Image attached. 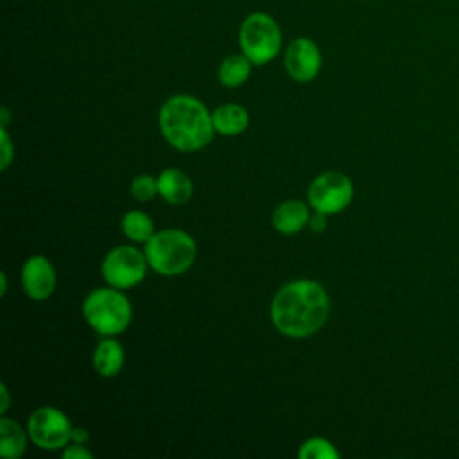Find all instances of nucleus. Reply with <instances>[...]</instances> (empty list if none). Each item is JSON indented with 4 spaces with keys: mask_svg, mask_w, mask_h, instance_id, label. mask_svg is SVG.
I'll list each match as a JSON object with an SVG mask.
<instances>
[{
    "mask_svg": "<svg viewBox=\"0 0 459 459\" xmlns=\"http://www.w3.org/2000/svg\"><path fill=\"white\" fill-rule=\"evenodd\" d=\"M281 43V29L269 13L253 11L238 27L240 52L249 57L253 65H265L273 61L280 54Z\"/></svg>",
    "mask_w": 459,
    "mask_h": 459,
    "instance_id": "obj_4",
    "label": "nucleus"
},
{
    "mask_svg": "<svg viewBox=\"0 0 459 459\" xmlns=\"http://www.w3.org/2000/svg\"><path fill=\"white\" fill-rule=\"evenodd\" d=\"M160 127L170 145L179 151L204 147L215 131L206 106L192 95H174L160 111Z\"/></svg>",
    "mask_w": 459,
    "mask_h": 459,
    "instance_id": "obj_2",
    "label": "nucleus"
},
{
    "mask_svg": "<svg viewBox=\"0 0 459 459\" xmlns=\"http://www.w3.org/2000/svg\"><path fill=\"white\" fill-rule=\"evenodd\" d=\"M122 231L127 238L134 242H147L154 235V224L147 213L133 210L124 215Z\"/></svg>",
    "mask_w": 459,
    "mask_h": 459,
    "instance_id": "obj_17",
    "label": "nucleus"
},
{
    "mask_svg": "<svg viewBox=\"0 0 459 459\" xmlns=\"http://www.w3.org/2000/svg\"><path fill=\"white\" fill-rule=\"evenodd\" d=\"M0 278H2V289H0V292L5 294V290H7V276H5V273H0Z\"/></svg>",
    "mask_w": 459,
    "mask_h": 459,
    "instance_id": "obj_26",
    "label": "nucleus"
},
{
    "mask_svg": "<svg viewBox=\"0 0 459 459\" xmlns=\"http://www.w3.org/2000/svg\"><path fill=\"white\" fill-rule=\"evenodd\" d=\"M156 181L158 192L167 203L183 204L192 197V181L185 172L178 169L163 170Z\"/></svg>",
    "mask_w": 459,
    "mask_h": 459,
    "instance_id": "obj_11",
    "label": "nucleus"
},
{
    "mask_svg": "<svg viewBox=\"0 0 459 459\" xmlns=\"http://www.w3.org/2000/svg\"><path fill=\"white\" fill-rule=\"evenodd\" d=\"M0 391H2V405H0V411L5 412L7 407H9V393H7V387L2 384L0 385Z\"/></svg>",
    "mask_w": 459,
    "mask_h": 459,
    "instance_id": "obj_24",
    "label": "nucleus"
},
{
    "mask_svg": "<svg viewBox=\"0 0 459 459\" xmlns=\"http://www.w3.org/2000/svg\"><path fill=\"white\" fill-rule=\"evenodd\" d=\"M25 432L9 418L0 420V452L7 459H16L25 450Z\"/></svg>",
    "mask_w": 459,
    "mask_h": 459,
    "instance_id": "obj_16",
    "label": "nucleus"
},
{
    "mask_svg": "<svg viewBox=\"0 0 459 459\" xmlns=\"http://www.w3.org/2000/svg\"><path fill=\"white\" fill-rule=\"evenodd\" d=\"M353 197L351 181L341 172H325L316 178L308 188V201L314 210L337 213L344 210Z\"/></svg>",
    "mask_w": 459,
    "mask_h": 459,
    "instance_id": "obj_8",
    "label": "nucleus"
},
{
    "mask_svg": "<svg viewBox=\"0 0 459 459\" xmlns=\"http://www.w3.org/2000/svg\"><path fill=\"white\" fill-rule=\"evenodd\" d=\"M0 138H2V160H0V167L7 169V165L13 160V143L9 140V134L5 131V127H0Z\"/></svg>",
    "mask_w": 459,
    "mask_h": 459,
    "instance_id": "obj_20",
    "label": "nucleus"
},
{
    "mask_svg": "<svg viewBox=\"0 0 459 459\" xmlns=\"http://www.w3.org/2000/svg\"><path fill=\"white\" fill-rule=\"evenodd\" d=\"M63 457H65V459H91L93 455H91V452H88L81 443H75V445L65 448Z\"/></svg>",
    "mask_w": 459,
    "mask_h": 459,
    "instance_id": "obj_21",
    "label": "nucleus"
},
{
    "mask_svg": "<svg viewBox=\"0 0 459 459\" xmlns=\"http://www.w3.org/2000/svg\"><path fill=\"white\" fill-rule=\"evenodd\" d=\"M158 192V181L151 176H136L131 183V194L138 201H149Z\"/></svg>",
    "mask_w": 459,
    "mask_h": 459,
    "instance_id": "obj_19",
    "label": "nucleus"
},
{
    "mask_svg": "<svg viewBox=\"0 0 459 459\" xmlns=\"http://www.w3.org/2000/svg\"><path fill=\"white\" fill-rule=\"evenodd\" d=\"M9 120H11V117H9V111H7V108H4V109H2V127H5Z\"/></svg>",
    "mask_w": 459,
    "mask_h": 459,
    "instance_id": "obj_25",
    "label": "nucleus"
},
{
    "mask_svg": "<svg viewBox=\"0 0 459 459\" xmlns=\"http://www.w3.org/2000/svg\"><path fill=\"white\" fill-rule=\"evenodd\" d=\"M29 436L39 448L57 450L72 439V425L61 411L41 407L29 418Z\"/></svg>",
    "mask_w": 459,
    "mask_h": 459,
    "instance_id": "obj_7",
    "label": "nucleus"
},
{
    "mask_svg": "<svg viewBox=\"0 0 459 459\" xmlns=\"http://www.w3.org/2000/svg\"><path fill=\"white\" fill-rule=\"evenodd\" d=\"M124 364V350L115 339L100 341L93 353V366L102 377H115Z\"/></svg>",
    "mask_w": 459,
    "mask_h": 459,
    "instance_id": "obj_15",
    "label": "nucleus"
},
{
    "mask_svg": "<svg viewBox=\"0 0 459 459\" xmlns=\"http://www.w3.org/2000/svg\"><path fill=\"white\" fill-rule=\"evenodd\" d=\"M86 439H88V432H86V429H82V427H75V429H72V441L74 443H86Z\"/></svg>",
    "mask_w": 459,
    "mask_h": 459,
    "instance_id": "obj_23",
    "label": "nucleus"
},
{
    "mask_svg": "<svg viewBox=\"0 0 459 459\" xmlns=\"http://www.w3.org/2000/svg\"><path fill=\"white\" fill-rule=\"evenodd\" d=\"M330 301L325 289L310 280L283 285L271 305V319L280 333L287 337H307L326 321Z\"/></svg>",
    "mask_w": 459,
    "mask_h": 459,
    "instance_id": "obj_1",
    "label": "nucleus"
},
{
    "mask_svg": "<svg viewBox=\"0 0 459 459\" xmlns=\"http://www.w3.org/2000/svg\"><path fill=\"white\" fill-rule=\"evenodd\" d=\"M251 59L246 57L242 52L240 54H230L228 57H224L219 65L217 75L222 86L226 88H237L240 84H244L249 75H251Z\"/></svg>",
    "mask_w": 459,
    "mask_h": 459,
    "instance_id": "obj_13",
    "label": "nucleus"
},
{
    "mask_svg": "<svg viewBox=\"0 0 459 459\" xmlns=\"http://www.w3.org/2000/svg\"><path fill=\"white\" fill-rule=\"evenodd\" d=\"M145 260L133 246L115 247L102 262V276L111 287H133L145 276Z\"/></svg>",
    "mask_w": 459,
    "mask_h": 459,
    "instance_id": "obj_6",
    "label": "nucleus"
},
{
    "mask_svg": "<svg viewBox=\"0 0 459 459\" xmlns=\"http://www.w3.org/2000/svg\"><path fill=\"white\" fill-rule=\"evenodd\" d=\"M308 222H310L312 231H317V233H319V231H323V230L326 228V213L316 210V215H312Z\"/></svg>",
    "mask_w": 459,
    "mask_h": 459,
    "instance_id": "obj_22",
    "label": "nucleus"
},
{
    "mask_svg": "<svg viewBox=\"0 0 459 459\" xmlns=\"http://www.w3.org/2000/svg\"><path fill=\"white\" fill-rule=\"evenodd\" d=\"M213 127L221 134H238L247 127V111L238 104H222L212 115Z\"/></svg>",
    "mask_w": 459,
    "mask_h": 459,
    "instance_id": "obj_14",
    "label": "nucleus"
},
{
    "mask_svg": "<svg viewBox=\"0 0 459 459\" xmlns=\"http://www.w3.org/2000/svg\"><path fill=\"white\" fill-rule=\"evenodd\" d=\"M82 314L99 333L117 335L131 323L133 308L124 294L113 289H97L86 296Z\"/></svg>",
    "mask_w": 459,
    "mask_h": 459,
    "instance_id": "obj_5",
    "label": "nucleus"
},
{
    "mask_svg": "<svg viewBox=\"0 0 459 459\" xmlns=\"http://www.w3.org/2000/svg\"><path fill=\"white\" fill-rule=\"evenodd\" d=\"M22 283L27 296L45 299L54 292L56 273L45 256H30L22 269Z\"/></svg>",
    "mask_w": 459,
    "mask_h": 459,
    "instance_id": "obj_10",
    "label": "nucleus"
},
{
    "mask_svg": "<svg viewBox=\"0 0 459 459\" xmlns=\"http://www.w3.org/2000/svg\"><path fill=\"white\" fill-rule=\"evenodd\" d=\"M298 455L301 459H337L339 452L333 448V445L323 437H312L303 443Z\"/></svg>",
    "mask_w": 459,
    "mask_h": 459,
    "instance_id": "obj_18",
    "label": "nucleus"
},
{
    "mask_svg": "<svg viewBox=\"0 0 459 459\" xmlns=\"http://www.w3.org/2000/svg\"><path fill=\"white\" fill-rule=\"evenodd\" d=\"M283 63L294 81L308 82L316 79L321 70V50L314 39L299 36L287 45Z\"/></svg>",
    "mask_w": 459,
    "mask_h": 459,
    "instance_id": "obj_9",
    "label": "nucleus"
},
{
    "mask_svg": "<svg viewBox=\"0 0 459 459\" xmlns=\"http://www.w3.org/2000/svg\"><path fill=\"white\" fill-rule=\"evenodd\" d=\"M145 258L160 274H181L195 258V242L181 230H163L147 240Z\"/></svg>",
    "mask_w": 459,
    "mask_h": 459,
    "instance_id": "obj_3",
    "label": "nucleus"
},
{
    "mask_svg": "<svg viewBox=\"0 0 459 459\" xmlns=\"http://www.w3.org/2000/svg\"><path fill=\"white\" fill-rule=\"evenodd\" d=\"M308 208L296 199L281 203L273 213V224L280 233H298L308 222Z\"/></svg>",
    "mask_w": 459,
    "mask_h": 459,
    "instance_id": "obj_12",
    "label": "nucleus"
}]
</instances>
